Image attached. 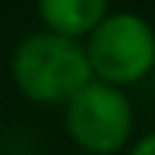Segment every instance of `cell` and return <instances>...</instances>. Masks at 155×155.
<instances>
[{
	"instance_id": "cell-3",
	"label": "cell",
	"mask_w": 155,
	"mask_h": 155,
	"mask_svg": "<svg viewBox=\"0 0 155 155\" xmlns=\"http://www.w3.org/2000/svg\"><path fill=\"white\" fill-rule=\"evenodd\" d=\"M86 54L98 79L133 86L155 67V32L136 13H108L86 35Z\"/></svg>"
},
{
	"instance_id": "cell-6",
	"label": "cell",
	"mask_w": 155,
	"mask_h": 155,
	"mask_svg": "<svg viewBox=\"0 0 155 155\" xmlns=\"http://www.w3.org/2000/svg\"><path fill=\"white\" fill-rule=\"evenodd\" d=\"M76 155H92V152H82V149H79V152H76Z\"/></svg>"
},
{
	"instance_id": "cell-4",
	"label": "cell",
	"mask_w": 155,
	"mask_h": 155,
	"mask_svg": "<svg viewBox=\"0 0 155 155\" xmlns=\"http://www.w3.org/2000/svg\"><path fill=\"white\" fill-rule=\"evenodd\" d=\"M45 29L86 38L108 16V0H35Z\"/></svg>"
},
{
	"instance_id": "cell-5",
	"label": "cell",
	"mask_w": 155,
	"mask_h": 155,
	"mask_svg": "<svg viewBox=\"0 0 155 155\" xmlns=\"http://www.w3.org/2000/svg\"><path fill=\"white\" fill-rule=\"evenodd\" d=\"M130 155H155V133H146V136H139L136 143H133Z\"/></svg>"
},
{
	"instance_id": "cell-1",
	"label": "cell",
	"mask_w": 155,
	"mask_h": 155,
	"mask_svg": "<svg viewBox=\"0 0 155 155\" xmlns=\"http://www.w3.org/2000/svg\"><path fill=\"white\" fill-rule=\"evenodd\" d=\"M10 76L25 98L38 104H67L92 79L86 45L60 32H32L16 45L10 57Z\"/></svg>"
},
{
	"instance_id": "cell-2",
	"label": "cell",
	"mask_w": 155,
	"mask_h": 155,
	"mask_svg": "<svg viewBox=\"0 0 155 155\" xmlns=\"http://www.w3.org/2000/svg\"><path fill=\"white\" fill-rule=\"evenodd\" d=\"M133 101L124 86L108 79H92L67 101V133L82 152L114 155L133 136Z\"/></svg>"
}]
</instances>
